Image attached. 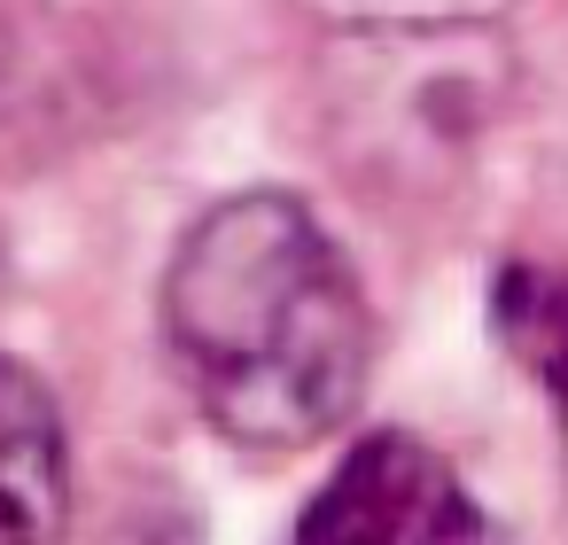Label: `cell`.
<instances>
[{"instance_id":"obj_4","label":"cell","mask_w":568,"mask_h":545,"mask_svg":"<svg viewBox=\"0 0 568 545\" xmlns=\"http://www.w3.org/2000/svg\"><path fill=\"white\" fill-rule=\"evenodd\" d=\"M498 335L545 382V397L560 413V436H568V281H552L545 265H514L498 281Z\"/></svg>"},{"instance_id":"obj_3","label":"cell","mask_w":568,"mask_h":545,"mask_svg":"<svg viewBox=\"0 0 568 545\" xmlns=\"http://www.w3.org/2000/svg\"><path fill=\"white\" fill-rule=\"evenodd\" d=\"M63 421L55 397L0 359V545H55L63 529Z\"/></svg>"},{"instance_id":"obj_2","label":"cell","mask_w":568,"mask_h":545,"mask_svg":"<svg viewBox=\"0 0 568 545\" xmlns=\"http://www.w3.org/2000/svg\"><path fill=\"white\" fill-rule=\"evenodd\" d=\"M296 545H490L475 491L420 436H366L296 514Z\"/></svg>"},{"instance_id":"obj_1","label":"cell","mask_w":568,"mask_h":545,"mask_svg":"<svg viewBox=\"0 0 568 545\" xmlns=\"http://www.w3.org/2000/svg\"><path fill=\"white\" fill-rule=\"evenodd\" d=\"M164 335L195 405L250 452L327 436L366 382V296L327 226L288 195H234L187 226Z\"/></svg>"}]
</instances>
